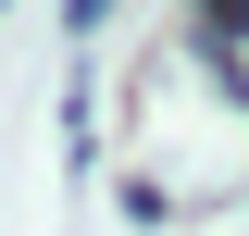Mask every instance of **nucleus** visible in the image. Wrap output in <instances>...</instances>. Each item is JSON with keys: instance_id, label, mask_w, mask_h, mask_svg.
<instances>
[{"instance_id": "obj_1", "label": "nucleus", "mask_w": 249, "mask_h": 236, "mask_svg": "<svg viewBox=\"0 0 249 236\" xmlns=\"http://www.w3.org/2000/svg\"><path fill=\"white\" fill-rule=\"evenodd\" d=\"M187 13H199V50H212L224 75H237V37H249V0H187Z\"/></svg>"}, {"instance_id": "obj_2", "label": "nucleus", "mask_w": 249, "mask_h": 236, "mask_svg": "<svg viewBox=\"0 0 249 236\" xmlns=\"http://www.w3.org/2000/svg\"><path fill=\"white\" fill-rule=\"evenodd\" d=\"M100 13H112V0H62V25H75V37H88V25H100Z\"/></svg>"}]
</instances>
